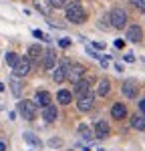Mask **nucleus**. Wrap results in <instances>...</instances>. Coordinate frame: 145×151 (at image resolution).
Masks as SVG:
<instances>
[{
  "instance_id": "nucleus-8",
  "label": "nucleus",
  "mask_w": 145,
  "mask_h": 151,
  "mask_svg": "<svg viewBox=\"0 0 145 151\" xmlns=\"http://www.w3.org/2000/svg\"><path fill=\"white\" fill-rule=\"evenodd\" d=\"M121 93L125 95L127 99H135V97L139 95V85L135 81H125L123 87H121Z\"/></svg>"
},
{
  "instance_id": "nucleus-24",
  "label": "nucleus",
  "mask_w": 145,
  "mask_h": 151,
  "mask_svg": "<svg viewBox=\"0 0 145 151\" xmlns=\"http://www.w3.org/2000/svg\"><path fill=\"white\" fill-rule=\"evenodd\" d=\"M131 2H133V6H135L137 10L145 14V0H131Z\"/></svg>"
},
{
  "instance_id": "nucleus-27",
  "label": "nucleus",
  "mask_w": 145,
  "mask_h": 151,
  "mask_svg": "<svg viewBox=\"0 0 145 151\" xmlns=\"http://www.w3.org/2000/svg\"><path fill=\"white\" fill-rule=\"evenodd\" d=\"M48 145H50V147H60V145H62V139L55 137V139H50V141H48Z\"/></svg>"
},
{
  "instance_id": "nucleus-15",
  "label": "nucleus",
  "mask_w": 145,
  "mask_h": 151,
  "mask_svg": "<svg viewBox=\"0 0 145 151\" xmlns=\"http://www.w3.org/2000/svg\"><path fill=\"white\" fill-rule=\"evenodd\" d=\"M32 4H34V8L40 14H45V16H48L50 14V10H52V6H50V0H32Z\"/></svg>"
},
{
  "instance_id": "nucleus-20",
  "label": "nucleus",
  "mask_w": 145,
  "mask_h": 151,
  "mask_svg": "<svg viewBox=\"0 0 145 151\" xmlns=\"http://www.w3.org/2000/svg\"><path fill=\"white\" fill-rule=\"evenodd\" d=\"M42 57V47H40V45H30V47H28V58H30V60H32V58H40Z\"/></svg>"
},
{
  "instance_id": "nucleus-21",
  "label": "nucleus",
  "mask_w": 145,
  "mask_h": 151,
  "mask_svg": "<svg viewBox=\"0 0 145 151\" xmlns=\"http://www.w3.org/2000/svg\"><path fill=\"white\" fill-rule=\"evenodd\" d=\"M22 137H24V141H26V143H30V145H34V147H40V145H42V141L38 139L36 135H32V133H24Z\"/></svg>"
},
{
  "instance_id": "nucleus-35",
  "label": "nucleus",
  "mask_w": 145,
  "mask_h": 151,
  "mask_svg": "<svg viewBox=\"0 0 145 151\" xmlns=\"http://www.w3.org/2000/svg\"><path fill=\"white\" fill-rule=\"evenodd\" d=\"M123 45H125L123 40H115V47H117V48H123Z\"/></svg>"
},
{
  "instance_id": "nucleus-14",
  "label": "nucleus",
  "mask_w": 145,
  "mask_h": 151,
  "mask_svg": "<svg viewBox=\"0 0 145 151\" xmlns=\"http://www.w3.org/2000/svg\"><path fill=\"white\" fill-rule=\"evenodd\" d=\"M42 117H45L47 123H55L57 117H59V109L55 105H48V107H45V111H42Z\"/></svg>"
},
{
  "instance_id": "nucleus-31",
  "label": "nucleus",
  "mask_w": 145,
  "mask_h": 151,
  "mask_svg": "<svg viewBox=\"0 0 145 151\" xmlns=\"http://www.w3.org/2000/svg\"><path fill=\"white\" fill-rule=\"evenodd\" d=\"M139 111H141V115H145V99L139 101Z\"/></svg>"
},
{
  "instance_id": "nucleus-17",
  "label": "nucleus",
  "mask_w": 145,
  "mask_h": 151,
  "mask_svg": "<svg viewBox=\"0 0 145 151\" xmlns=\"http://www.w3.org/2000/svg\"><path fill=\"white\" fill-rule=\"evenodd\" d=\"M57 101H59L60 105H69L72 101V93L67 91V89H60L59 93H57Z\"/></svg>"
},
{
  "instance_id": "nucleus-23",
  "label": "nucleus",
  "mask_w": 145,
  "mask_h": 151,
  "mask_svg": "<svg viewBox=\"0 0 145 151\" xmlns=\"http://www.w3.org/2000/svg\"><path fill=\"white\" fill-rule=\"evenodd\" d=\"M6 63H8V67H12V69H14V65H16V63H18V55H16V52H6Z\"/></svg>"
},
{
  "instance_id": "nucleus-3",
  "label": "nucleus",
  "mask_w": 145,
  "mask_h": 151,
  "mask_svg": "<svg viewBox=\"0 0 145 151\" xmlns=\"http://www.w3.org/2000/svg\"><path fill=\"white\" fill-rule=\"evenodd\" d=\"M32 69V60L28 57H18V63L14 65V69H12V75L14 77H26L28 73Z\"/></svg>"
},
{
  "instance_id": "nucleus-22",
  "label": "nucleus",
  "mask_w": 145,
  "mask_h": 151,
  "mask_svg": "<svg viewBox=\"0 0 145 151\" xmlns=\"http://www.w3.org/2000/svg\"><path fill=\"white\" fill-rule=\"evenodd\" d=\"M79 135L85 137V139H93V133H91V129L87 125H79Z\"/></svg>"
},
{
  "instance_id": "nucleus-30",
  "label": "nucleus",
  "mask_w": 145,
  "mask_h": 151,
  "mask_svg": "<svg viewBox=\"0 0 145 151\" xmlns=\"http://www.w3.org/2000/svg\"><path fill=\"white\" fill-rule=\"evenodd\" d=\"M99 60H101V67H103V69H107V67H109V57H101Z\"/></svg>"
},
{
  "instance_id": "nucleus-26",
  "label": "nucleus",
  "mask_w": 145,
  "mask_h": 151,
  "mask_svg": "<svg viewBox=\"0 0 145 151\" xmlns=\"http://www.w3.org/2000/svg\"><path fill=\"white\" fill-rule=\"evenodd\" d=\"M20 91H22V87H20V83L12 81V93H14L16 97H18V95H20Z\"/></svg>"
},
{
  "instance_id": "nucleus-16",
  "label": "nucleus",
  "mask_w": 145,
  "mask_h": 151,
  "mask_svg": "<svg viewBox=\"0 0 145 151\" xmlns=\"http://www.w3.org/2000/svg\"><path fill=\"white\" fill-rule=\"evenodd\" d=\"M55 65H57V55L52 50H48L47 55H45V58H42V69L50 70V69H55Z\"/></svg>"
},
{
  "instance_id": "nucleus-29",
  "label": "nucleus",
  "mask_w": 145,
  "mask_h": 151,
  "mask_svg": "<svg viewBox=\"0 0 145 151\" xmlns=\"http://www.w3.org/2000/svg\"><path fill=\"white\" fill-rule=\"evenodd\" d=\"M59 45H60L62 48H67V47H71V40H69V38H60V40H59Z\"/></svg>"
},
{
  "instance_id": "nucleus-18",
  "label": "nucleus",
  "mask_w": 145,
  "mask_h": 151,
  "mask_svg": "<svg viewBox=\"0 0 145 151\" xmlns=\"http://www.w3.org/2000/svg\"><path fill=\"white\" fill-rule=\"evenodd\" d=\"M109 91H111V83H109L107 79H101L99 85H97V95H99V97H105Z\"/></svg>"
},
{
  "instance_id": "nucleus-32",
  "label": "nucleus",
  "mask_w": 145,
  "mask_h": 151,
  "mask_svg": "<svg viewBox=\"0 0 145 151\" xmlns=\"http://www.w3.org/2000/svg\"><path fill=\"white\" fill-rule=\"evenodd\" d=\"M87 52H89V55H91V57H93V58H101V57H99V55H97V52H95V50H93V48H89Z\"/></svg>"
},
{
  "instance_id": "nucleus-10",
  "label": "nucleus",
  "mask_w": 145,
  "mask_h": 151,
  "mask_svg": "<svg viewBox=\"0 0 145 151\" xmlns=\"http://www.w3.org/2000/svg\"><path fill=\"white\" fill-rule=\"evenodd\" d=\"M141 38H143V30H141V26L131 24V26L127 28V40H131V42H141Z\"/></svg>"
},
{
  "instance_id": "nucleus-5",
  "label": "nucleus",
  "mask_w": 145,
  "mask_h": 151,
  "mask_svg": "<svg viewBox=\"0 0 145 151\" xmlns=\"http://www.w3.org/2000/svg\"><path fill=\"white\" fill-rule=\"evenodd\" d=\"M85 75V67L83 65H79V63H71V67L67 70V81H71L72 85H77V83L83 79Z\"/></svg>"
},
{
  "instance_id": "nucleus-7",
  "label": "nucleus",
  "mask_w": 145,
  "mask_h": 151,
  "mask_svg": "<svg viewBox=\"0 0 145 151\" xmlns=\"http://www.w3.org/2000/svg\"><path fill=\"white\" fill-rule=\"evenodd\" d=\"M69 67H71L69 60H62L59 67H55V70H52V81L55 83H62L65 81V79H67V70H69Z\"/></svg>"
},
{
  "instance_id": "nucleus-34",
  "label": "nucleus",
  "mask_w": 145,
  "mask_h": 151,
  "mask_svg": "<svg viewBox=\"0 0 145 151\" xmlns=\"http://www.w3.org/2000/svg\"><path fill=\"white\" fill-rule=\"evenodd\" d=\"M125 60H127V63H133L135 57H133V55H125Z\"/></svg>"
},
{
  "instance_id": "nucleus-9",
  "label": "nucleus",
  "mask_w": 145,
  "mask_h": 151,
  "mask_svg": "<svg viewBox=\"0 0 145 151\" xmlns=\"http://www.w3.org/2000/svg\"><path fill=\"white\" fill-rule=\"evenodd\" d=\"M109 133H111V127H109L107 121H97L95 123V137L97 139H105V137H109Z\"/></svg>"
},
{
  "instance_id": "nucleus-2",
  "label": "nucleus",
  "mask_w": 145,
  "mask_h": 151,
  "mask_svg": "<svg viewBox=\"0 0 145 151\" xmlns=\"http://www.w3.org/2000/svg\"><path fill=\"white\" fill-rule=\"evenodd\" d=\"M127 12L123 10V8H113V10L109 12V22H111V26L113 28H117V30H121V28H125L127 26Z\"/></svg>"
},
{
  "instance_id": "nucleus-6",
  "label": "nucleus",
  "mask_w": 145,
  "mask_h": 151,
  "mask_svg": "<svg viewBox=\"0 0 145 151\" xmlns=\"http://www.w3.org/2000/svg\"><path fill=\"white\" fill-rule=\"evenodd\" d=\"M95 99L97 95L95 93H89L83 95V97H79V103H77V107H79V111H83V113H87V111H91L93 107H95Z\"/></svg>"
},
{
  "instance_id": "nucleus-25",
  "label": "nucleus",
  "mask_w": 145,
  "mask_h": 151,
  "mask_svg": "<svg viewBox=\"0 0 145 151\" xmlns=\"http://www.w3.org/2000/svg\"><path fill=\"white\" fill-rule=\"evenodd\" d=\"M50 6L52 8H65L67 6V0H50Z\"/></svg>"
},
{
  "instance_id": "nucleus-12",
  "label": "nucleus",
  "mask_w": 145,
  "mask_h": 151,
  "mask_svg": "<svg viewBox=\"0 0 145 151\" xmlns=\"http://www.w3.org/2000/svg\"><path fill=\"white\" fill-rule=\"evenodd\" d=\"M50 101H52V95H50V91H38L34 97V105H42V107H48L50 105Z\"/></svg>"
},
{
  "instance_id": "nucleus-4",
  "label": "nucleus",
  "mask_w": 145,
  "mask_h": 151,
  "mask_svg": "<svg viewBox=\"0 0 145 151\" xmlns=\"http://www.w3.org/2000/svg\"><path fill=\"white\" fill-rule=\"evenodd\" d=\"M18 113H20L26 121H32V119L36 117V105H34V101H28V99L20 101V103H18Z\"/></svg>"
},
{
  "instance_id": "nucleus-11",
  "label": "nucleus",
  "mask_w": 145,
  "mask_h": 151,
  "mask_svg": "<svg viewBox=\"0 0 145 151\" xmlns=\"http://www.w3.org/2000/svg\"><path fill=\"white\" fill-rule=\"evenodd\" d=\"M111 117L117 119V121L125 119V117H127V107H125L123 103H115L113 107H111Z\"/></svg>"
},
{
  "instance_id": "nucleus-28",
  "label": "nucleus",
  "mask_w": 145,
  "mask_h": 151,
  "mask_svg": "<svg viewBox=\"0 0 145 151\" xmlns=\"http://www.w3.org/2000/svg\"><path fill=\"white\" fill-rule=\"evenodd\" d=\"M32 35L36 36V38H40V40H48V36L42 32V30H32Z\"/></svg>"
},
{
  "instance_id": "nucleus-36",
  "label": "nucleus",
  "mask_w": 145,
  "mask_h": 151,
  "mask_svg": "<svg viewBox=\"0 0 145 151\" xmlns=\"http://www.w3.org/2000/svg\"><path fill=\"white\" fill-rule=\"evenodd\" d=\"M0 151H6V145H4L2 141H0Z\"/></svg>"
},
{
  "instance_id": "nucleus-19",
  "label": "nucleus",
  "mask_w": 145,
  "mask_h": 151,
  "mask_svg": "<svg viewBox=\"0 0 145 151\" xmlns=\"http://www.w3.org/2000/svg\"><path fill=\"white\" fill-rule=\"evenodd\" d=\"M131 127L137 131H145V115H135L131 117Z\"/></svg>"
},
{
  "instance_id": "nucleus-33",
  "label": "nucleus",
  "mask_w": 145,
  "mask_h": 151,
  "mask_svg": "<svg viewBox=\"0 0 145 151\" xmlns=\"http://www.w3.org/2000/svg\"><path fill=\"white\" fill-rule=\"evenodd\" d=\"M93 47H95V48H99V50H103V48H105V42H95Z\"/></svg>"
},
{
  "instance_id": "nucleus-1",
  "label": "nucleus",
  "mask_w": 145,
  "mask_h": 151,
  "mask_svg": "<svg viewBox=\"0 0 145 151\" xmlns=\"http://www.w3.org/2000/svg\"><path fill=\"white\" fill-rule=\"evenodd\" d=\"M65 14H67V20L72 22V24H83L85 20H87V12L83 10V6H81L79 2H71V4L67 6Z\"/></svg>"
},
{
  "instance_id": "nucleus-13",
  "label": "nucleus",
  "mask_w": 145,
  "mask_h": 151,
  "mask_svg": "<svg viewBox=\"0 0 145 151\" xmlns=\"http://www.w3.org/2000/svg\"><path fill=\"white\" fill-rule=\"evenodd\" d=\"M91 85H93V81H89V79H81V81L75 85V93L79 95V97H83V95H87L89 91H91Z\"/></svg>"
},
{
  "instance_id": "nucleus-37",
  "label": "nucleus",
  "mask_w": 145,
  "mask_h": 151,
  "mask_svg": "<svg viewBox=\"0 0 145 151\" xmlns=\"http://www.w3.org/2000/svg\"><path fill=\"white\" fill-rule=\"evenodd\" d=\"M69 151H71V149H69Z\"/></svg>"
}]
</instances>
